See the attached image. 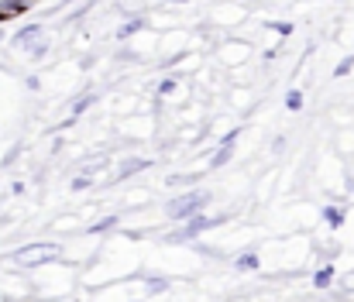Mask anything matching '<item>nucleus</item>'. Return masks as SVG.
Listing matches in <instances>:
<instances>
[{"label":"nucleus","mask_w":354,"mask_h":302,"mask_svg":"<svg viewBox=\"0 0 354 302\" xmlns=\"http://www.w3.org/2000/svg\"><path fill=\"white\" fill-rule=\"evenodd\" d=\"M207 202V193H183V196H176V200H169L165 206V213L172 216V220H189L200 206Z\"/></svg>","instance_id":"1"},{"label":"nucleus","mask_w":354,"mask_h":302,"mask_svg":"<svg viewBox=\"0 0 354 302\" xmlns=\"http://www.w3.org/2000/svg\"><path fill=\"white\" fill-rule=\"evenodd\" d=\"M59 258V247L55 244H28L24 251L14 254L17 265H45V261H55Z\"/></svg>","instance_id":"2"},{"label":"nucleus","mask_w":354,"mask_h":302,"mask_svg":"<svg viewBox=\"0 0 354 302\" xmlns=\"http://www.w3.org/2000/svg\"><path fill=\"white\" fill-rule=\"evenodd\" d=\"M217 223H224V220H203V216H193V223L183 227V230L176 234V240H186V237H193V234H200V230H207V227H217Z\"/></svg>","instance_id":"3"},{"label":"nucleus","mask_w":354,"mask_h":302,"mask_svg":"<svg viewBox=\"0 0 354 302\" xmlns=\"http://www.w3.org/2000/svg\"><path fill=\"white\" fill-rule=\"evenodd\" d=\"M38 35H41V28H38V24H31L28 31H21V35L14 38V45H28V41H31V38H38Z\"/></svg>","instance_id":"4"},{"label":"nucleus","mask_w":354,"mask_h":302,"mask_svg":"<svg viewBox=\"0 0 354 302\" xmlns=\"http://www.w3.org/2000/svg\"><path fill=\"white\" fill-rule=\"evenodd\" d=\"M148 162L145 158H131V162H124V169H120V176H134V172H141Z\"/></svg>","instance_id":"5"},{"label":"nucleus","mask_w":354,"mask_h":302,"mask_svg":"<svg viewBox=\"0 0 354 302\" xmlns=\"http://www.w3.org/2000/svg\"><path fill=\"white\" fill-rule=\"evenodd\" d=\"M28 3L24 0H14V3H7V7H0V17H7V14H14V10H24Z\"/></svg>","instance_id":"6"},{"label":"nucleus","mask_w":354,"mask_h":302,"mask_svg":"<svg viewBox=\"0 0 354 302\" xmlns=\"http://www.w3.org/2000/svg\"><path fill=\"white\" fill-rule=\"evenodd\" d=\"M330 275H334V272H330V268H324V272H317V279H313V282H317L320 289H327V285H330Z\"/></svg>","instance_id":"7"},{"label":"nucleus","mask_w":354,"mask_h":302,"mask_svg":"<svg viewBox=\"0 0 354 302\" xmlns=\"http://www.w3.org/2000/svg\"><path fill=\"white\" fill-rule=\"evenodd\" d=\"M327 220H330V227H341L344 223V213L341 209H327Z\"/></svg>","instance_id":"8"},{"label":"nucleus","mask_w":354,"mask_h":302,"mask_svg":"<svg viewBox=\"0 0 354 302\" xmlns=\"http://www.w3.org/2000/svg\"><path fill=\"white\" fill-rule=\"evenodd\" d=\"M286 106H289V110H299V106H303V93H289V97H286Z\"/></svg>","instance_id":"9"},{"label":"nucleus","mask_w":354,"mask_h":302,"mask_svg":"<svg viewBox=\"0 0 354 302\" xmlns=\"http://www.w3.org/2000/svg\"><path fill=\"white\" fill-rule=\"evenodd\" d=\"M351 66H354V59H344V62L334 69V76H344V73H351Z\"/></svg>","instance_id":"10"},{"label":"nucleus","mask_w":354,"mask_h":302,"mask_svg":"<svg viewBox=\"0 0 354 302\" xmlns=\"http://www.w3.org/2000/svg\"><path fill=\"white\" fill-rule=\"evenodd\" d=\"M90 103H93V97H83V100H80L76 106H73V113H83V110H86Z\"/></svg>","instance_id":"11"},{"label":"nucleus","mask_w":354,"mask_h":302,"mask_svg":"<svg viewBox=\"0 0 354 302\" xmlns=\"http://www.w3.org/2000/svg\"><path fill=\"white\" fill-rule=\"evenodd\" d=\"M138 28H141V21H131V24H127V28H124V31H120V35H134V31H138Z\"/></svg>","instance_id":"12"},{"label":"nucleus","mask_w":354,"mask_h":302,"mask_svg":"<svg viewBox=\"0 0 354 302\" xmlns=\"http://www.w3.org/2000/svg\"><path fill=\"white\" fill-rule=\"evenodd\" d=\"M172 90H176V79H165V83H162V90H158V93H172Z\"/></svg>","instance_id":"13"}]
</instances>
